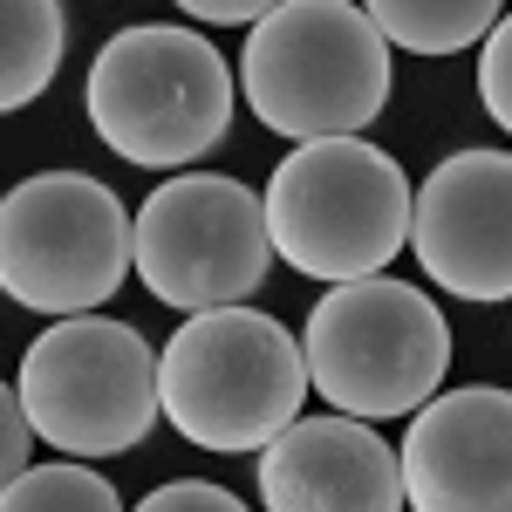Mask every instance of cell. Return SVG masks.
Instances as JSON below:
<instances>
[{
    "label": "cell",
    "mask_w": 512,
    "mask_h": 512,
    "mask_svg": "<svg viewBox=\"0 0 512 512\" xmlns=\"http://www.w3.org/2000/svg\"><path fill=\"white\" fill-rule=\"evenodd\" d=\"M308 390V349L260 308L185 315V328L158 349L164 424L198 451H267L301 424Z\"/></svg>",
    "instance_id": "obj_1"
},
{
    "label": "cell",
    "mask_w": 512,
    "mask_h": 512,
    "mask_svg": "<svg viewBox=\"0 0 512 512\" xmlns=\"http://www.w3.org/2000/svg\"><path fill=\"white\" fill-rule=\"evenodd\" d=\"M246 110L287 144L362 137L390 103V41L369 7L349 0H280L239 55Z\"/></svg>",
    "instance_id": "obj_2"
},
{
    "label": "cell",
    "mask_w": 512,
    "mask_h": 512,
    "mask_svg": "<svg viewBox=\"0 0 512 512\" xmlns=\"http://www.w3.org/2000/svg\"><path fill=\"white\" fill-rule=\"evenodd\" d=\"M260 198H267L274 253L294 274L328 280V287L376 280L410 246V212H417L403 164L376 151L369 137L294 144Z\"/></svg>",
    "instance_id": "obj_3"
},
{
    "label": "cell",
    "mask_w": 512,
    "mask_h": 512,
    "mask_svg": "<svg viewBox=\"0 0 512 512\" xmlns=\"http://www.w3.org/2000/svg\"><path fill=\"white\" fill-rule=\"evenodd\" d=\"M89 130L144 171H185L233 130L239 82L226 55L178 21H144L96 48L89 62Z\"/></svg>",
    "instance_id": "obj_4"
},
{
    "label": "cell",
    "mask_w": 512,
    "mask_h": 512,
    "mask_svg": "<svg viewBox=\"0 0 512 512\" xmlns=\"http://www.w3.org/2000/svg\"><path fill=\"white\" fill-rule=\"evenodd\" d=\"M308 376L335 417H417L451 369V321L410 280H349L328 287L308 315Z\"/></svg>",
    "instance_id": "obj_5"
},
{
    "label": "cell",
    "mask_w": 512,
    "mask_h": 512,
    "mask_svg": "<svg viewBox=\"0 0 512 512\" xmlns=\"http://www.w3.org/2000/svg\"><path fill=\"white\" fill-rule=\"evenodd\" d=\"M21 410L41 444L62 458H117L144 444L164 417L158 396V349L110 315H76L41 328L21 355Z\"/></svg>",
    "instance_id": "obj_6"
},
{
    "label": "cell",
    "mask_w": 512,
    "mask_h": 512,
    "mask_svg": "<svg viewBox=\"0 0 512 512\" xmlns=\"http://www.w3.org/2000/svg\"><path fill=\"white\" fill-rule=\"evenodd\" d=\"M137 267L123 198L89 171H35L0 198V287L35 315L76 321L103 308Z\"/></svg>",
    "instance_id": "obj_7"
},
{
    "label": "cell",
    "mask_w": 512,
    "mask_h": 512,
    "mask_svg": "<svg viewBox=\"0 0 512 512\" xmlns=\"http://www.w3.org/2000/svg\"><path fill=\"white\" fill-rule=\"evenodd\" d=\"M274 267L267 198L226 171H178L137 212V280L178 315L246 308Z\"/></svg>",
    "instance_id": "obj_8"
},
{
    "label": "cell",
    "mask_w": 512,
    "mask_h": 512,
    "mask_svg": "<svg viewBox=\"0 0 512 512\" xmlns=\"http://www.w3.org/2000/svg\"><path fill=\"white\" fill-rule=\"evenodd\" d=\"M417 267L458 301H512V151H458L417 185Z\"/></svg>",
    "instance_id": "obj_9"
},
{
    "label": "cell",
    "mask_w": 512,
    "mask_h": 512,
    "mask_svg": "<svg viewBox=\"0 0 512 512\" xmlns=\"http://www.w3.org/2000/svg\"><path fill=\"white\" fill-rule=\"evenodd\" d=\"M396 458L410 512H512V390L465 383L431 396Z\"/></svg>",
    "instance_id": "obj_10"
},
{
    "label": "cell",
    "mask_w": 512,
    "mask_h": 512,
    "mask_svg": "<svg viewBox=\"0 0 512 512\" xmlns=\"http://www.w3.org/2000/svg\"><path fill=\"white\" fill-rule=\"evenodd\" d=\"M267 512H403V458L362 417H301L260 451Z\"/></svg>",
    "instance_id": "obj_11"
},
{
    "label": "cell",
    "mask_w": 512,
    "mask_h": 512,
    "mask_svg": "<svg viewBox=\"0 0 512 512\" xmlns=\"http://www.w3.org/2000/svg\"><path fill=\"white\" fill-rule=\"evenodd\" d=\"M69 14L55 0H7L0 7V110H28L62 69Z\"/></svg>",
    "instance_id": "obj_12"
},
{
    "label": "cell",
    "mask_w": 512,
    "mask_h": 512,
    "mask_svg": "<svg viewBox=\"0 0 512 512\" xmlns=\"http://www.w3.org/2000/svg\"><path fill=\"white\" fill-rule=\"evenodd\" d=\"M369 21L403 55H458L472 41L485 48V35L506 21V7H492V0H376Z\"/></svg>",
    "instance_id": "obj_13"
},
{
    "label": "cell",
    "mask_w": 512,
    "mask_h": 512,
    "mask_svg": "<svg viewBox=\"0 0 512 512\" xmlns=\"http://www.w3.org/2000/svg\"><path fill=\"white\" fill-rule=\"evenodd\" d=\"M0 512H123V499L103 472H89L76 458H55V465H28L21 478H7Z\"/></svg>",
    "instance_id": "obj_14"
},
{
    "label": "cell",
    "mask_w": 512,
    "mask_h": 512,
    "mask_svg": "<svg viewBox=\"0 0 512 512\" xmlns=\"http://www.w3.org/2000/svg\"><path fill=\"white\" fill-rule=\"evenodd\" d=\"M478 103L499 130H512V14L478 48Z\"/></svg>",
    "instance_id": "obj_15"
},
{
    "label": "cell",
    "mask_w": 512,
    "mask_h": 512,
    "mask_svg": "<svg viewBox=\"0 0 512 512\" xmlns=\"http://www.w3.org/2000/svg\"><path fill=\"white\" fill-rule=\"evenodd\" d=\"M137 512H246V506H239V492L212 485V478H171L151 499H137Z\"/></svg>",
    "instance_id": "obj_16"
},
{
    "label": "cell",
    "mask_w": 512,
    "mask_h": 512,
    "mask_svg": "<svg viewBox=\"0 0 512 512\" xmlns=\"http://www.w3.org/2000/svg\"><path fill=\"white\" fill-rule=\"evenodd\" d=\"M28 451H35V424H28V410H21V390L7 383V390H0V485L28 472Z\"/></svg>",
    "instance_id": "obj_17"
},
{
    "label": "cell",
    "mask_w": 512,
    "mask_h": 512,
    "mask_svg": "<svg viewBox=\"0 0 512 512\" xmlns=\"http://www.w3.org/2000/svg\"><path fill=\"white\" fill-rule=\"evenodd\" d=\"M274 0H185V21H219V28H239V21H267Z\"/></svg>",
    "instance_id": "obj_18"
}]
</instances>
